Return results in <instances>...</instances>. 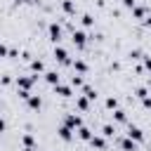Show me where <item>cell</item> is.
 <instances>
[{"label":"cell","instance_id":"6da1fadb","mask_svg":"<svg viewBox=\"0 0 151 151\" xmlns=\"http://www.w3.org/2000/svg\"><path fill=\"white\" fill-rule=\"evenodd\" d=\"M54 59H57L59 64H71V61H68V52H66L64 47H54Z\"/></svg>","mask_w":151,"mask_h":151},{"label":"cell","instance_id":"7a4b0ae2","mask_svg":"<svg viewBox=\"0 0 151 151\" xmlns=\"http://www.w3.org/2000/svg\"><path fill=\"white\" fill-rule=\"evenodd\" d=\"M83 125V120H80V116H76V113H71V116H66V127L68 130H73V127H80Z\"/></svg>","mask_w":151,"mask_h":151},{"label":"cell","instance_id":"3957f363","mask_svg":"<svg viewBox=\"0 0 151 151\" xmlns=\"http://www.w3.org/2000/svg\"><path fill=\"white\" fill-rule=\"evenodd\" d=\"M127 139H134V142H142V139H144V134H142V130H139V127H134V125H130V127H127Z\"/></svg>","mask_w":151,"mask_h":151},{"label":"cell","instance_id":"277c9868","mask_svg":"<svg viewBox=\"0 0 151 151\" xmlns=\"http://www.w3.org/2000/svg\"><path fill=\"white\" fill-rule=\"evenodd\" d=\"M73 42H76L78 47H85V42H87V35H85L83 31H76V28H73Z\"/></svg>","mask_w":151,"mask_h":151},{"label":"cell","instance_id":"5b68a950","mask_svg":"<svg viewBox=\"0 0 151 151\" xmlns=\"http://www.w3.org/2000/svg\"><path fill=\"white\" fill-rule=\"evenodd\" d=\"M50 38H52L54 42H59V40H61V26H57V24H50Z\"/></svg>","mask_w":151,"mask_h":151},{"label":"cell","instance_id":"8992f818","mask_svg":"<svg viewBox=\"0 0 151 151\" xmlns=\"http://www.w3.org/2000/svg\"><path fill=\"white\" fill-rule=\"evenodd\" d=\"M45 80H47L50 85H59V73H57V71H47V73H45Z\"/></svg>","mask_w":151,"mask_h":151},{"label":"cell","instance_id":"52a82bcc","mask_svg":"<svg viewBox=\"0 0 151 151\" xmlns=\"http://www.w3.org/2000/svg\"><path fill=\"white\" fill-rule=\"evenodd\" d=\"M73 68H76L78 73H87V64H85V61H80V59H76V61H73Z\"/></svg>","mask_w":151,"mask_h":151},{"label":"cell","instance_id":"ba28073f","mask_svg":"<svg viewBox=\"0 0 151 151\" xmlns=\"http://www.w3.org/2000/svg\"><path fill=\"white\" fill-rule=\"evenodd\" d=\"M54 90H57V94H61V97H71V87H66V85H54Z\"/></svg>","mask_w":151,"mask_h":151},{"label":"cell","instance_id":"9c48e42d","mask_svg":"<svg viewBox=\"0 0 151 151\" xmlns=\"http://www.w3.org/2000/svg\"><path fill=\"white\" fill-rule=\"evenodd\" d=\"M90 144H92L94 149H104V146H106V142H104L101 137H90Z\"/></svg>","mask_w":151,"mask_h":151},{"label":"cell","instance_id":"30bf717a","mask_svg":"<svg viewBox=\"0 0 151 151\" xmlns=\"http://www.w3.org/2000/svg\"><path fill=\"white\" fill-rule=\"evenodd\" d=\"M120 146H123L125 151H137V144H134L132 139H123V142H120Z\"/></svg>","mask_w":151,"mask_h":151},{"label":"cell","instance_id":"8fae6325","mask_svg":"<svg viewBox=\"0 0 151 151\" xmlns=\"http://www.w3.org/2000/svg\"><path fill=\"white\" fill-rule=\"evenodd\" d=\"M59 137H61L64 142H68V139H71V130H68L66 125H61V127H59Z\"/></svg>","mask_w":151,"mask_h":151},{"label":"cell","instance_id":"7c38bea8","mask_svg":"<svg viewBox=\"0 0 151 151\" xmlns=\"http://www.w3.org/2000/svg\"><path fill=\"white\" fill-rule=\"evenodd\" d=\"M78 137L90 142V137H92V134H90V130H87V127H83V125H80V127H78Z\"/></svg>","mask_w":151,"mask_h":151},{"label":"cell","instance_id":"4fadbf2b","mask_svg":"<svg viewBox=\"0 0 151 151\" xmlns=\"http://www.w3.org/2000/svg\"><path fill=\"white\" fill-rule=\"evenodd\" d=\"M83 92H85V99H97V92H94L92 87H87V85H85V87H83Z\"/></svg>","mask_w":151,"mask_h":151},{"label":"cell","instance_id":"5bb4252c","mask_svg":"<svg viewBox=\"0 0 151 151\" xmlns=\"http://www.w3.org/2000/svg\"><path fill=\"white\" fill-rule=\"evenodd\" d=\"M40 104H42L40 97H28V106H31V109H40Z\"/></svg>","mask_w":151,"mask_h":151},{"label":"cell","instance_id":"9a60e30c","mask_svg":"<svg viewBox=\"0 0 151 151\" xmlns=\"http://www.w3.org/2000/svg\"><path fill=\"white\" fill-rule=\"evenodd\" d=\"M31 68H33V71H42V68H45V64H42L40 59H33V61H31Z\"/></svg>","mask_w":151,"mask_h":151},{"label":"cell","instance_id":"2e32d148","mask_svg":"<svg viewBox=\"0 0 151 151\" xmlns=\"http://www.w3.org/2000/svg\"><path fill=\"white\" fill-rule=\"evenodd\" d=\"M101 132H104V137H113V134H116L113 125H104V127H101Z\"/></svg>","mask_w":151,"mask_h":151},{"label":"cell","instance_id":"e0dca14e","mask_svg":"<svg viewBox=\"0 0 151 151\" xmlns=\"http://www.w3.org/2000/svg\"><path fill=\"white\" fill-rule=\"evenodd\" d=\"M132 12H134V17H137V19H142V17L146 14V9H144V7H132Z\"/></svg>","mask_w":151,"mask_h":151},{"label":"cell","instance_id":"ac0fdd59","mask_svg":"<svg viewBox=\"0 0 151 151\" xmlns=\"http://www.w3.org/2000/svg\"><path fill=\"white\" fill-rule=\"evenodd\" d=\"M78 109H83V111H87V109H90V104H87V99H83V97H80V99H78Z\"/></svg>","mask_w":151,"mask_h":151},{"label":"cell","instance_id":"d6986e66","mask_svg":"<svg viewBox=\"0 0 151 151\" xmlns=\"http://www.w3.org/2000/svg\"><path fill=\"white\" fill-rule=\"evenodd\" d=\"M61 7H64V9L68 12V14H73V5H71L68 0H64V2H61Z\"/></svg>","mask_w":151,"mask_h":151},{"label":"cell","instance_id":"ffe728a7","mask_svg":"<svg viewBox=\"0 0 151 151\" xmlns=\"http://www.w3.org/2000/svg\"><path fill=\"white\" fill-rule=\"evenodd\" d=\"M71 85L80 87V85H83V78H80V76H73V78H71Z\"/></svg>","mask_w":151,"mask_h":151},{"label":"cell","instance_id":"44dd1931","mask_svg":"<svg viewBox=\"0 0 151 151\" xmlns=\"http://www.w3.org/2000/svg\"><path fill=\"white\" fill-rule=\"evenodd\" d=\"M113 118H116L118 123H123V120H125V111H116V113H113Z\"/></svg>","mask_w":151,"mask_h":151},{"label":"cell","instance_id":"7402d4cb","mask_svg":"<svg viewBox=\"0 0 151 151\" xmlns=\"http://www.w3.org/2000/svg\"><path fill=\"white\" fill-rule=\"evenodd\" d=\"M24 144H26L28 149H33V137H31V134H24Z\"/></svg>","mask_w":151,"mask_h":151},{"label":"cell","instance_id":"603a6c76","mask_svg":"<svg viewBox=\"0 0 151 151\" xmlns=\"http://www.w3.org/2000/svg\"><path fill=\"white\" fill-rule=\"evenodd\" d=\"M83 24H85V26H92V17H90V14H83Z\"/></svg>","mask_w":151,"mask_h":151},{"label":"cell","instance_id":"cb8c5ba5","mask_svg":"<svg viewBox=\"0 0 151 151\" xmlns=\"http://www.w3.org/2000/svg\"><path fill=\"white\" fill-rule=\"evenodd\" d=\"M137 97H139V99H146V87H139V90H137Z\"/></svg>","mask_w":151,"mask_h":151},{"label":"cell","instance_id":"d4e9b609","mask_svg":"<svg viewBox=\"0 0 151 151\" xmlns=\"http://www.w3.org/2000/svg\"><path fill=\"white\" fill-rule=\"evenodd\" d=\"M106 106H109V109H116V106H118V101L111 97V99H106Z\"/></svg>","mask_w":151,"mask_h":151},{"label":"cell","instance_id":"484cf974","mask_svg":"<svg viewBox=\"0 0 151 151\" xmlns=\"http://www.w3.org/2000/svg\"><path fill=\"white\" fill-rule=\"evenodd\" d=\"M5 54H9V50H7L5 45H0V57H5Z\"/></svg>","mask_w":151,"mask_h":151},{"label":"cell","instance_id":"4316f807","mask_svg":"<svg viewBox=\"0 0 151 151\" xmlns=\"http://www.w3.org/2000/svg\"><path fill=\"white\" fill-rule=\"evenodd\" d=\"M123 5L125 7H134V0H123Z\"/></svg>","mask_w":151,"mask_h":151},{"label":"cell","instance_id":"83f0119b","mask_svg":"<svg viewBox=\"0 0 151 151\" xmlns=\"http://www.w3.org/2000/svg\"><path fill=\"white\" fill-rule=\"evenodd\" d=\"M144 64H146V68H151V59H149V57L144 59Z\"/></svg>","mask_w":151,"mask_h":151},{"label":"cell","instance_id":"f1b7e54d","mask_svg":"<svg viewBox=\"0 0 151 151\" xmlns=\"http://www.w3.org/2000/svg\"><path fill=\"white\" fill-rule=\"evenodd\" d=\"M5 127H7V125H5V120H2V118H0V132H2V130H5Z\"/></svg>","mask_w":151,"mask_h":151},{"label":"cell","instance_id":"f546056e","mask_svg":"<svg viewBox=\"0 0 151 151\" xmlns=\"http://www.w3.org/2000/svg\"><path fill=\"white\" fill-rule=\"evenodd\" d=\"M21 2H33V0H21Z\"/></svg>","mask_w":151,"mask_h":151},{"label":"cell","instance_id":"4dcf8cb0","mask_svg":"<svg viewBox=\"0 0 151 151\" xmlns=\"http://www.w3.org/2000/svg\"><path fill=\"white\" fill-rule=\"evenodd\" d=\"M149 87H151V78H149Z\"/></svg>","mask_w":151,"mask_h":151}]
</instances>
